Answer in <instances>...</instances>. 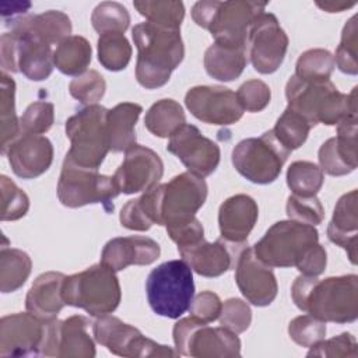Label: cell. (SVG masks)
Instances as JSON below:
<instances>
[{"label":"cell","instance_id":"cell-1","mask_svg":"<svg viewBox=\"0 0 358 358\" xmlns=\"http://www.w3.org/2000/svg\"><path fill=\"white\" fill-rule=\"evenodd\" d=\"M294 303L322 322L352 323L358 317V277L299 275L291 287Z\"/></svg>","mask_w":358,"mask_h":358},{"label":"cell","instance_id":"cell-2","mask_svg":"<svg viewBox=\"0 0 358 358\" xmlns=\"http://www.w3.org/2000/svg\"><path fill=\"white\" fill-rule=\"evenodd\" d=\"M131 36L138 52L136 62L137 83L147 90L164 87L185 57L180 29L145 21L133 27Z\"/></svg>","mask_w":358,"mask_h":358},{"label":"cell","instance_id":"cell-3","mask_svg":"<svg viewBox=\"0 0 358 358\" xmlns=\"http://www.w3.org/2000/svg\"><path fill=\"white\" fill-rule=\"evenodd\" d=\"M288 109L301 115L312 127L317 123L338 124L344 117L357 116V87L350 94L340 92L330 81H306L291 76L285 85Z\"/></svg>","mask_w":358,"mask_h":358},{"label":"cell","instance_id":"cell-4","mask_svg":"<svg viewBox=\"0 0 358 358\" xmlns=\"http://www.w3.org/2000/svg\"><path fill=\"white\" fill-rule=\"evenodd\" d=\"M145 291L154 313L168 319H179L189 310L194 298L193 270L185 260L161 263L148 274Z\"/></svg>","mask_w":358,"mask_h":358},{"label":"cell","instance_id":"cell-5","mask_svg":"<svg viewBox=\"0 0 358 358\" xmlns=\"http://www.w3.org/2000/svg\"><path fill=\"white\" fill-rule=\"evenodd\" d=\"M63 299L66 305L81 308L91 316L112 313L122 299L119 278L105 264H94L66 277Z\"/></svg>","mask_w":358,"mask_h":358},{"label":"cell","instance_id":"cell-6","mask_svg":"<svg viewBox=\"0 0 358 358\" xmlns=\"http://www.w3.org/2000/svg\"><path fill=\"white\" fill-rule=\"evenodd\" d=\"M106 117L108 109L101 105L85 106L70 116L66 136L71 147L66 157L80 166L98 169L110 150Z\"/></svg>","mask_w":358,"mask_h":358},{"label":"cell","instance_id":"cell-7","mask_svg":"<svg viewBox=\"0 0 358 358\" xmlns=\"http://www.w3.org/2000/svg\"><path fill=\"white\" fill-rule=\"evenodd\" d=\"M113 176L102 175L98 169L85 168L64 158L57 182L59 201L69 208L87 204H103L108 213L113 211L112 200L119 194Z\"/></svg>","mask_w":358,"mask_h":358},{"label":"cell","instance_id":"cell-8","mask_svg":"<svg viewBox=\"0 0 358 358\" xmlns=\"http://www.w3.org/2000/svg\"><path fill=\"white\" fill-rule=\"evenodd\" d=\"M317 241L319 232L313 225L287 220L273 224L252 249L256 257L270 267H295Z\"/></svg>","mask_w":358,"mask_h":358},{"label":"cell","instance_id":"cell-9","mask_svg":"<svg viewBox=\"0 0 358 358\" xmlns=\"http://www.w3.org/2000/svg\"><path fill=\"white\" fill-rule=\"evenodd\" d=\"M3 73H22L28 80H46L55 67L52 46L22 28H11L0 38Z\"/></svg>","mask_w":358,"mask_h":358},{"label":"cell","instance_id":"cell-10","mask_svg":"<svg viewBox=\"0 0 358 358\" xmlns=\"http://www.w3.org/2000/svg\"><path fill=\"white\" fill-rule=\"evenodd\" d=\"M289 152L273 130H268L260 137L239 141L232 150L231 159L245 179L256 185H268L280 176Z\"/></svg>","mask_w":358,"mask_h":358},{"label":"cell","instance_id":"cell-11","mask_svg":"<svg viewBox=\"0 0 358 358\" xmlns=\"http://www.w3.org/2000/svg\"><path fill=\"white\" fill-rule=\"evenodd\" d=\"M173 343L179 355L196 358H234L241 355L236 333L220 326L210 327L193 316L175 323Z\"/></svg>","mask_w":358,"mask_h":358},{"label":"cell","instance_id":"cell-12","mask_svg":"<svg viewBox=\"0 0 358 358\" xmlns=\"http://www.w3.org/2000/svg\"><path fill=\"white\" fill-rule=\"evenodd\" d=\"M159 222L166 229L182 227L196 218L207 199V183L201 176L183 172L168 183L157 185Z\"/></svg>","mask_w":358,"mask_h":358},{"label":"cell","instance_id":"cell-13","mask_svg":"<svg viewBox=\"0 0 358 358\" xmlns=\"http://www.w3.org/2000/svg\"><path fill=\"white\" fill-rule=\"evenodd\" d=\"M92 336L96 343L119 357H178L179 352L168 345L145 337L129 323L112 315H102L92 323Z\"/></svg>","mask_w":358,"mask_h":358},{"label":"cell","instance_id":"cell-14","mask_svg":"<svg viewBox=\"0 0 358 358\" xmlns=\"http://www.w3.org/2000/svg\"><path fill=\"white\" fill-rule=\"evenodd\" d=\"M288 36L277 17L262 13L249 28L246 39L248 57L260 74H271L282 64L288 49Z\"/></svg>","mask_w":358,"mask_h":358},{"label":"cell","instance_id":"cell-15","mask_svg":"<svg viewBox=\"0 0 358 358\" xmlns=\"http://www.w3.org/2000/svg\"><path fill=\"white\" fill-rule=\"evenodd\" d=\"M91 320L83 315H73L64 320L45 322V334L39 355L62 358H92L95 343L88 331Z\"/></svg>","mask_w":358,"mask_h":358},{"label":"cell","instance_id":"cell-16","mask_svg":"<svg viewBox=\"0 0 358 358\" xmlns=\"http://www.w3.org/2000/svg\"><path fill=\"white\" fill-rule=\"evenodd\" d=\"M267 3L260 1H214L213 15L207 25L215 43L246 46L248 32L256 17L264 13Z\"/></svg>","mask_w":358,"mask_h":358},{"label":"cell","instance_id":"cell-17","mask_svg":"<svg viewBox=\"0 0 358 358\" xmlns=\"http://www.w3.org/2000/svg\"><path fill=\"white\" fill-rule=\"evenodd\" d=\"M185 105L196 119L208 124H234L243 115L236 94L222 85L190 88L185 95Z\"/></svg>","mask_w":358,"mask_h":358},{"label":"cell","instance_id":"cell-18","mask_svg":"<svg viewBox=\"0 0 358 358\" xmlns=\"http://www.w3.org/2000/svg\"><path fill=\"white\" fill-rule=\"evenodd\" d=\"M166 150L197 176H210L221 159L220 147L193 124H183L168 141Z\"/></svg>","mask_w":358,"mask_h":358},{"label":"cell","instance_id":"cell-19","mask_svg":"<svg viewBox=\"0 0 358 358\" xmlns=\"http://www.w3.org/2000/svg\"><path fill=\"white\" fill-rule=\"evenodd\" d=\"M162 175L164 162L159 155L148 147L136 144L126 151L113 180L120 193L134 194L157 186Z\"/></svg>","mask_w":358,"mask_h":358},{"label":"cell","instance_id":"cell-20","mask_svg":"<svg viewBox=\"0 0 358 358\" xmlns=\"http://www.w3.org/2000/svg\"><path fill=\"white\" fill-rule=\"evenodd\" d=\"M246 246V242L234 243L220 238L211 243L201 238L193 243L178 246V252L194 273L213 278L234 268L241 252Z\"/></svg>","mask_w":358,"mask_h":358},{"label":"cell","instance_id":"cell-21","mask_svg":"<svg viewBox=\"0 0 358 358\" xmlns=\"http://www.w3.org/2000/svg\"><path fill=\"white\" fill-rule=\"evenodd\" d=\"M235 281L241 294L255 306H268L277 296L278 285L273 267L256 257L252 248H245L235 263Z\"/></svg>","mask_w":358,"mask_h":358},{"label":"cell","instance_id":"cell-22","mask_svg":"<svg viewBox=\"0 0 358 358\" xmlns=\"http://www.w3.org/2000/svg\"><path fill=\"white\" fill-rule=\"evenodd\" d=\"M45 322L29 312L3 316L0 320V357L39 355Z\"/></svg>","mask_w":358,"mask_h":358},{"label":"cell","instance_id":"cell-23","mask_svg":"<svg viewBox=\"0 0 358 358\" xmlns=\"http://www.w3.org/2000/svg\"><path fill=\"white\" fill-rule=\"evenodd\" d=\"M13 172L22 179H35L53 162V145L42 134L21 133L3 152Z\"/></svg>","mask_w":358,"mask_h":358},{"label":"cell","instance_id":"cell-24","mask_svg":"<svg viewBox=\"0 0 358 358\" xmlns=\"http://www.w3.org/2000/svg\"><path fill=\"white\" fill-rule=\"evenodd\" d=\"M159 245L148 236H119L106 242L102 249L101 263L113 271H122L133 264H151L159 257Z\"/></svg>","mask_w":358,"mask_h":358},{"label":"cell","instance_id":"cell-25","mask_svg":"<svg viewBox=\"0 0 358 358\" xmlns=\"http://www.w3.org/2000/svg\"><path fill=\"white\" fill-rule=\"evenodd\" d=\"M259 217L255 199L248 194L228 197L218 210V227L221 238L234 243L246 242Z\"/></svg>","mask_w":358,"mask_h":358},{"label":"cell","instance_id":"cell-26","mask_svg":"<svg viewBox=\"0 0 358 358\" xmlns=\"http://www.w3.org/2000/svg\"><path fill=\"white\" fill-rule=\"evenodd\" d=\"M66 275L59 271H46L38 275L25 296L27 312L42 322L57 319L64 308L63 284Z\"/></svg>","mask_w":358,"mask_h":358},{"label":"cell","instance_id":"cell-27","mask_svg":"<svg viewBox=\"0 0 358 358\" xmlns=\"http://www.w3.org/2000/svg\"><path fill=\"white\" fill-rule=\"evenodd\" d=\"M358 192L354 189L343 194L327 225V238L341 246L352 264H357V229H358Z\"/></svg>","mask_w":358,"mask_h":358},{"label":"cell","instance_id":"cell-28","mask_svg":"<svg viewBox=\"0 0 358 358\" xmlns=\"http://www.w3.org/2000/svg\"><path fill=\"white\" fill-rule=\"evenodd\" d=\"M141 112V105L134 102H122L108 110L106 127L109 148L113 152H126L136 145V123Z\"/></svg>","mask_w":358,"mask_h":358},{"label":"cell","instance_id":"cell-29","mask_svg":"<svg viewBox=\"0 0 358 358\" xmlns=\"http://www.w3.org/2000/svg\"><path fill=\"white\" fill-rule=\"evenodd\" d=\"M248 64L246 46L234 48L220 43L210 45L204 52V69L218 81L236 80Z\"/></svg>","mask_w":358,"mask_h":358},{"label":"cell","instance_id":"cell-30","mask_svg":"<svg viewBox=\"0 0 358 358\" xmlns=\"http://www.w3.org/2000/svg\"><path fill=\"white\" fill-rule=\"evenodd\" d=\"M11 28H22L38 36L48 45L60 43L71 34V21L67 14L57 10H48L41 14L24 15L11 21Z\"/></svg>","mask_w":358,"mask_h":358},{"label":"cell","instance_id":"cell-31","mask_svg":"<svg viewBox=\"0 0 358 358\" xmlns=\"http://www.w3.org/2000/svg\"><path fill=\"white\" fill-rule=\"evenodd\" d=\"M92 48L91 43L80 35H70L57 43L53 50L55 67L66 74L78 77L87 71L91 63Z\"/></svg>","mask_w":358,"mask_h":358},{"label":"cell","instance_id":"cell-32","mask_svg":"<svg viewBox=\"0 0 358 358\" xmlns=\"http://www.w3.org/2000/svg\"><path fill=\"white\" fill-rule=\"evenodd\" d=\"M144 124L154 136L166 138L186 124V116L179 102L165 98L150 106L144 117Z\"/></svg>","mask_w":358,"mask_h":358},{"label":"cell","instance_id":"cell-33","mask_svg":"<svg viewBox=\"0 0 358 358\" xmlns=\"http://www.w3.org/2000/svg\"><path fill=\"white\" fill-rule=\"evenodd\" d=\"M32 262L28 253L10 248L6 243L0 248V291L3 294L20 289L28 280Z\"/></svg>","mask_w":358,"mask_h":358},{"label":"cell","instance_id":"cell-34","mask_svg":"<svg viewBox=\"0 0 358 358\" xmlns=\"http://www.w3.org/2000/svg\"><path fill=\"white\" fill-rule=\"evenodd\" d=\"M134 8L145 17L148 22L159 27L180 29L185 18V6L173 0H141L133 3Z\"/></svg>","mask_w":358,"mask_h":358},{"label":"cell","instance_id":"cell-35","mask_svg":"<svg viewBox=\"0 0 358 358\" xmlns=\"http://www.w3.org/2000/svg\"><path fill=\"white\" fill-rule=\"evenodd\" d=\"M324 175L320 166L310 161H295L288 166L287 185L295 196H316L322 189Z\"/></svg>","mask_w":358,"mask_h":358},{"label":"cell","instance_id":"cell-36","mask_svg":"<svg viewBox=\"0 0 358 358\" xmlns=\"http://www.w3.org/2000/svg\"><path fill=\"white\" fill-rule=\"evenodd\" d=\"M0 117H1V152L21 134L20 120L15 113V83L6 73L0 84Z\"/></svg>","mask_w":358,"mask_h":358},{"label":"cell","instance_id":"cell-37","mask_svg":"<svg viewBox=\"0 0 358 358\" xmlns=\"http://www.w3.org/2000/svg\"><path fill=\"white\" fill-rule=\"evenodd\" d=\"M98 60L109 71L124 70L131 59V45L122 32H109L98 38Z\"/></svg>","mask_w":358,"mask_h":358},{"label":"cell","instance_id":"cell-38","mask_svg":"<svg viewBox=\"0 0 358 358\" xmlns=\"http://www.w3.org/2000/svg\"><path fill=\"white\" fill-rule=\"evenodd\" d=\"M334 70V56L327 49H309L303 52L295 64L298 78L306 81H326Z\"/></svg>","mask_w":358,"mask_h":358},{"label":"cell","instance_id":"cell-39","mask_svg":"<svg viewBox=\"0 0 358 358\" xmlns=\"http://www.w3.org/2000/svg\"><path fill=\"white\" fill-rule=\"evenodd\" d=\"M310 129L312 126L301 115L287 108L271 130L288 151H294L306 141Z\"/></svg>","mask_w":358,"mask_h":358},{"label":"cell","instance_id":"cell-40","mask_svg":"<svg viewBox=\"0 0 358 358\" xmlns=\"http://www.w3.org/2000/svg\"><path fill=\"white\" fill-rule=\"evenodd\" d=\"M91 24L99 35L109 32L123 34L129 28L130 14L127 8L117 1H102L94 8Z\"/></svg>","mask_w":358,"mask_h":358},{"label":"cell","instance_id":"cell-41","mask_svg":"<svg viewBox=\"0 0 358 358\" xmlns=\"http://www.w3.org/2000/svg\"><path fill=\"white\" fill-rule=\"evenodd\" d=\"M357 15H352L344 25L341 32V41L337 46L336 56H334V66L345 74L355 76L358 73V63H357Z\"/></svg>","mask_w":358,"mask_h":358},{"label":"cell","instance_id":"cell-42","mask_svg":"<svg viewBox=\"0 0 358 358\" xmlns=\"http://www.w3.org/2000/svg\"><path fill=\"white\" fill-rule=\"evenodd\" d=\"M1 189V221H17L22 218L29 210V199L27 193L20 189L8 176H0Z\"/></svg>","mask_w":358,"mask_h":358},{"label":"cell","instance_id":"cell-43","mask_svg":"<svg viewBox=\"0 0 358 358\" xmlns=\"http://www.w3.org/2000/svg\"><path fill=\"white\" fill-rule=\"evenodd\" d=\"M105 90V78L96 70H87L69 84L70 95L85 106L96 105L102 99Z\"/></svg>","mask_w":358,"mask_h":358},{"label":"cell","instance_id":"cell-44","mask_svg":"<svg viewBox=\"0 0 358 358\" xmlns=\"http://www.w3.org/2000/svg\"><path fill=\"white\" fill-rule=\"evenodd\" d=\"M288 334L298 345L310 348L324 340L326 322H322L312 315H301L289 322Z\"/></svg>","mask_w":358,"mask_h":358},{"label":"cell","instance_id":"cell-45","mask_svg":"<svg viewBox=\"0 0 358 358\" xmlns=\"http://www.w3.org/2000/svg\"><path fill=\"white\" fill-rule=\"evenodd\" d=\"M55 122V106L46 101H36L28 105L20 119L21 133L43 134Z\"/></svg>","mask_w":358,"mask_h":358},{"label":"cell","instance_id":"cell-46","mask_svg":"<svg viewBox=\"0 0 358 358\" xmlns=\"http://www.w3.org/2000/svg\"><path fill=\"white\" fill-rule=\"evenodd\" d=\"M285 210L289 220L313 227L319 225L324 218V208L316 196L301 197L292 194L287 200Z\"/></svg>","mask_w":358,"mask_h":358},{"label":"cell","instance_id":"cell-47","mask_svg":"<svg viewBox=\"0 0 358 358\" xmlns=\"http://www.w3.org/2000/svg\"><path fill=\"white\" fill-rule=\"evenodd\" d=\"M218 319L222 327L239 334L249 329L252 323V310L245 301L239 298H229L222 303Z\"/></svg>","mask_w":358,"mask_h":358},{"label":"cell","instance_id":"cell-48","mask_svg":"<svg viewBox=\"0 0 358 358\" xmlns=\"http://www.w3.org/2000/svg\"><path fill=\"white\" fill-rule=\"evenodd\" d=\"M357 347H358L357 340L351 333H341L329 340H322L316 345L310 347V350L306 355L308 357H329V358H338V357L355 358L358 355Z\"/></svg>","mask_w":358,"mask_h":358},{"label":"cell","instance_id":"cell-49","mask_svg":"<svg viewBox=\"0 0 358 358\" xmlns=\"http://www.w3.org/2000/svg\"><path fill=\"white\" fill-rule=\"evenodd\" d=\"M243 110L256 113L262 112L271 99L270 87L262 80H249L235 92Z\"/></svg>","mask_w":358,"mask_h":358},{"label":"cell","instance_id":"cell-50","mask_svg":"<svg viewBox=\"0 0 358 358\" xmlns=\"http://www.w3.org/2000/svg\"><path fill=\"white\" fill-rule=\"evenodd\" d=\"M357 122H358L357 116L344 117L337 124V136H336V144H337L338 154L352 169H355L358 165Z\"/></svg>","mask_w":358,"mask_h":358},{"label":"cell","instance_id":"cell-51","mask_svg":"<svg viewBox=\"0 0 358 358\" xmlns=\"http://www.w3.org/2000/svg\"><path fill=\"white\" fill-rule=\"evenodd\" d=\"M319 164L322 172H326L331 176H344L347 173H351L354 169L341 158L337 150L336 137H331L326 140L317 152Z\"/></svg>","mask_w":358,"mask_h":358},{"label":"cell","instance_id":"cell-52","mask_svg":"<svg viewBox=\"0 0 358 358\" xmlns=\"http://www.w3.org/2000/svg\"><path fill=\"white\" fill-rule=\"evenodd\" d=\"M222 309V302L220 296L213 291H203L196 295L189 306L190 316L203 322L211 323L220 317Z\"/></svg>","mask_w":358,"mask_h":358},{"label":"cell","instance_id":"cell-53","mask_svg":"<svg viewBox=\"0 0 358 358\" xmlns=\"http://www.w3.org/2000/svg\"><path fill=\"white\" fill-rule=\"evenodd\" d=\"M122 227L131 231H148L154 224L147 217L140 199L129 200L120 210L119 215Z\"/></svg>","mask_w":358,"mask_h":358},{"label":"cell","instance_id":"cell-54","mask_svg":"<svg viewBox=\"0 0 358 358\" xmlns=\"http://www.w3.org/2000/svg\"><path fill=\"white\" fill-rule=\"evenodd\" d=\"M327 264V253L326 249L317 242L312 245L296 263V268L302 273V275L317 277L324 273Z\"/></svg>","mask_w":358,"mask_h":358},{"label":"cell","instance_id":"cell-55","mask_svg":"<svg viewBox=\"0 0 358 358\" xmlns=\"http://www.w3.org/2000/svg\"><path fill=\"white\" fill-rule=\"evenodd\" d=\"M169 238L178 245V246H185L189 243H193L201 238H204V229L201 222L194 218L190 222L178 227V228H172V229H166Z\"/></svg>","mask_w":358,"mask_h":358},{"label":"cell","instance_id":"cell-56","mask_svg":"<svg viewBox=\"0 0 358 358\" xmlns=\"http://www.w3.org/2000/svg\"><path fill=\"white\" fill-rule=\"evenodd\" d=\"M357 3H347V1H316V6L327 13H341L347 8L354 7Z\"/></svg>","mask_w":358,"mask_h":358}]
</instances>
